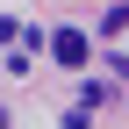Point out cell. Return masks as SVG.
<instances>
[{
	"instance_id": "6da1fadb",
	"label": "cell",
	"mask_w": 129,
	"mask_h": 129,
	"mask_svg": "<svg viewBox=\"0 0 129 129\" xmlns=\"http://www.w3.org/2000/svg\"><path fill=\"white\" fill-rule=\"evenodd\" d=\"M108 101H115V86H108V79H86V86H79V101H72V115H64V129H86Z\"/></svg>"
},
{
	"instance_id": "7a4b0ae2",
	"label": "cell",
	"mask_w": 129,
	"mask_h": 129,
	"mask_svg": "<svg viewBox=\"0 0 129 129\" xmlns=\"http://www.w3.org/2000/svg\"><path fill=\"white\" fill-rule=\"evenodd\" d=\"M50 50H57V64H86V57H93V43H86V29H57Z\"/></svg>"
},
{
	"instance_id": "3957f363",
	"label": "cell",
	"mask_w": 129,
	"mask_h": 129,
	"mask_svg": "<svg viewBox=\"0 0 129 129\" xmlns=\"http://www.w3.org/2000/svg\"><path fill=\"white\" fill-rule=\"evenodd\" d=\"M129 29V0H115V7H108V22H101V36H122Z\"/></svg>"
},
{
	"instance_id": "277c9868",
	"label": "cell",
	"mask_w": 129,
	"mask_h": 129,
	"mask_svg": "<svg viewBox=\"0 0 129 129\" xmlns=\"http://www.w3.org/2000/svg\"><path fill=\"white\" fill-rule=\"evenodd\" d=\"M115 72H122V79H129V50H115Z\"/></svg>"
}]
</instances>
